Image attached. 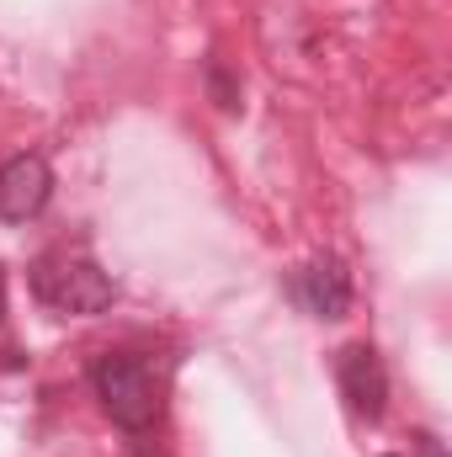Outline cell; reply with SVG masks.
<instances>
[{
    "instance_id": "7",
    "label": "cell",
    "mask_w": 452,
    "mask_h": 457,
    "mask_svg": "<svg viewBox=\"0 0 452 457\" xmlns=\"http://www.w3.org/2000/svg\"><path fill=\"white\" fill-rule=\"evenodd\" d=\"M0 320H5V277H0Z\"/></svg>"
},
{
    "instance_id": "3",
    "label": "cell",
    "mask_w": 452,
    "mask_h": 457,
    "mask_svg": "<svg viewBox=\"0 0 452 457\" xmlns=\"http://www.w3.org/2000/svg\"><path fill=\"white\" fill-rule=\"evenodd\" d=\"M54 197V170L43 154H11L0 165V219L5 224H27L48 208Z\"/></svg>"
},
{
    "instance_id": "2",
    "label": "cell",
    "mask_w": 452,
    "mask_h": 457,
    "mask_svg": "<svg viewBox=\"0 0 452 457\" xmlns=\"http://www.w3.org/2000/svg\"><path fill=\"white\" fill-rule=\"evenodd\" d=\"M91 383H96V399L102 410L113 415L122 431H149L160 420V383L155 372L128 356V351H107L96 367H91Z\"/></svg>"
},
{
    "instance_id": "5",
    "label": "cell",
    "mask_w": 452,
    "mask_h": 457,
    "mask_svg": "<svg viewBox=\"0 0 452 457\" xmlns=\"http://www.w3.org/2000/svg\"><path fill=\"white\" fill-rule=\"evenodd\" d=\"M298 298H304L309 314H320V320H346V309H351V271L340 266L336 255L309 261V271L298 277Z\"/></svg>"
},
{
    "instance_id": "1",
    "label": "cell",
    "mask_w": 452,
    "mask_h": 457,
    "mask_svg": "<svg viewBox=\"0 0 452 457\" xmlns=\"http://www.w3.org/2000/svg\"><path fill=\"white\" fill-rule=\"evenodd\" d=\"M32 293L59 314H102L117 298L113 277L91 255H70V250H54L32 266Z\"/></svg>"
},
{
    "instance_id": "6",
    "label": "cell",
    "mask_w": 452,
    "mask_h": 457,
    "mask_svg": "<svg viewBox=\"0 0 452 457\" xmlns=\"http://www.w3.org/2000/svg\"><path fill=\"white\" fill-rule=\"evenodd\" d=\"M415 453H421V457H448V453H442V442H437V436H421V447H415Z\"/></svg>"
},
{
    "instance_id": "4",
    "label": "cell",
    "mask_w": 452,
    "mask_h": 457,
    "mask_svg": "<svg viewBox=\"0 0 452 457\" xmlns=\"http://www.w3.org/2000/svg\"><path fill=\"white\" fill-rule=\"evenodd\" d=\"M336 372H340V394H346L351 415L378 420V415H383V404H389V372H383L378 351H372V345H346Z\"/></svg>"
}]
</instances>
